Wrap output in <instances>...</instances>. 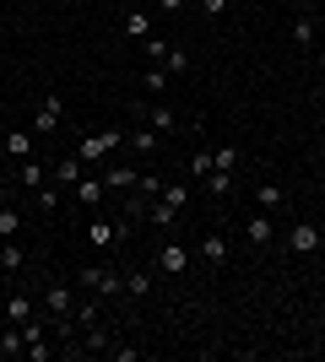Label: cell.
Listing matches in <instances>:
<instances>
[{"label":"cell","instance_id":"f546056e","mask_svg":"<svg viewBox=\"0 0 325 362\" xmlns=\"http://www.w3.org/2000/svg\"><path fill=\"white\" fill-rule=\"evenodd\" d=\"M16 233H22V211L0 206V238H16Z\"/></svg>","mask_w":325,"mask_h":362},{"label":"cell","instance_id":"4dcf8cb0","mask_svg":"<svg viewBox=\"0 0 325 362\" xmlns=\"http://www.w3.org/2000/svg\"><path fill=\"white\" fill-rule=\"evenodd\" d=\"M206 189H212V195L222 200V195L233 189V173H217V168H212V173H206Z\"/></svg>","mask_w":325,"mask_h":362},{"label":"cell","instance_id":"d6a6232c","mask_svg":"<svg viewBox=\"0 0 325 362\" xmlns=\"http://www.w3.org/2000/svg\"><path fill=\"white\" fill-rule=\"evenodd\" d=\"M141 49H147V60H152V65H163V54H169V38H157V33H152Z\"/></svg>","mask_w":325,"mask_h":362},{"label":"cell","instance_id":"74e56055","mask_svg":"<svg viewBox=\"0 0 325 362\" xmlns=\"http://www.w3.org/2000/svg\"><path fill=\"white\" fill-rule=\"evenodd\" d=\"M157 6H163V11H185V0H157Z\"/></svg>","mask_w":325,"mask_h":362},{"label":"cell","instance_id":"2e32d148","mask_svg":"<svg viewBox=\"0 0 325 362\" xmlns=\"http://www.w3.org/2000/svg\"><path fill=\"white\" fill-rule=\"evenodd\" d=\"M114 346V335L103 330V325H87V330H81V351H87V357H93V351H108Z\"/></svg>","mask_w":325,"mask_h":362},{"label":"cell","instance_id":"e0dca14e","mask_svg":"<svg viewBox=\"0 0 325 362\" xmlns=\"http://www.w3.org/2000/svg\"><path fill=\"white\" fill-rule=\"evenodd\" d=\"M87 325H103V298H87V303H76V330H87Z\"/></svg>","mask_w":325,"mask_h":362},{"label":"cell","instance_id":"484cf974","mask_svg":"<svg viewBox=\"0 0 325 362\" xmlns=\"http://www.w3.org/2000/svg\"><path fill=\"white\" fill-rule=\"evenodd\" d=\"M6 151H11L16 163H22V157H33V136H28V130H11V136H6Z\"/></svg>","mask_w":325,"mask_h":362},{"label":"cell","instance_id":"f1b7e54d","mask_svg":"<svg viewBox=\"0 0 325 362\" xmlns=\"http://www.w3.org/2000/svg\"><path fill=\"white\" fill-rule=\"evenodd\" d=\"M212 168H217V173H233V168H239V146H217L212 151Z\"/></svg>","mask_w":325,"mask_h":362},{"label":"cell","instance_id":"8fae6325","mask_svg":"<svg viewBox=\"0 0 325 362\" xmlns=\"http://www.w3.org/2000/svg\"><path fill=\"white\" fill-rule=\"evenodd\" d=\"M16 184H22V189H44V184H49V168L38 163V157H22V163H16Z\"/></svg>","mask_w":325,"mask_h":362},{"label":"cell","instance_id":"9a60e30c","mask_svg":"<svg viewBox=\"0 0 325 362\" xmlns=\"http://www.w3.org/2000/svg\"><path fill=\"white\" fill-rule=\"evenodd\" d=\"M125 298H152V271H125Z\"/></svg>","mask_w":325,"mask_h":362},{"label":"cell","instance_id":"f35d334b","mask_svg":"<svg viewBox=\"0 0 325 362\" xmlns=\"http://www.w3.org/2000/svg\"><path fill=\"white\" fill-rule=\"evenodd\" d=\"M147 6H157V0H130V11H147Z\"/></svg>","mask_w":325,"mask_h":362},{"label":"cell","instance_id":"7402d4cb","mask_svg":"<svg viewBox=\"0 0 325 362\" xmlns=\"http://www.w3.org/2000/svg\"><path fill=\"white\" fill-rule=\"evenodd\" d=\"M163 200L185 211V206H190V184H185V179H163Z\"/></svg>","mask_w":325,"mask_h":362},{"label":"cell","instance_id":"d6986e66","mask_svg":"<svg viewBox=\"0 0 325 362\" xmlns=\"http://www.w3.org/2000/svg\"><path fill=\"white\" fill-rule=\"evenodd\" d=\"M147 222H152L157 233H163V227H173V222H179V206H169V200L157 195V200H152V211H147Z\"/></svg>","mask_w":325,"mask_h":362},{"label":"cell","instance_id":"ab89813d","mask_svg":"<svg viewBox=\"0 0 325 362\" xmlns=\"http://www.w3.org/2000/svg\"><path fill=\"white\" fill-rule=\"evenodd\" d=\"M0 206H6V184H0Z\"/></svg>","mask_w":325,"mask_h":362},{"label":"cell","instance_id":"ac0fdd59","mask_svg":"<svg viewBox=\"0 0 325 362\" xmlns=\"http://www.w3.org/2000/svg\"><path fill=\"white\" fill-rule=\"evenodd\" d=\"M125 146L136 151V157H152V151H157V130H152V124H147V130H130V136H125Z\"/></svg>","mask_w":325,"mask_h":362},{"label":"cell","instance_id":"ffe728a7","mask_svg":"<svg viewBox=\"0 0 325 362\" xmlns=\"http://www.w3.org/2000/svg\"><path fill=\"white\" fill-rule=\"evenodd\" d=\"M6 319H11V325H28L33 319V298L28 292H11V298H6Z\"/></svg>","mask_w":325,"mask_h":362},{"label":"cell","instance_id":"4fadbf2b","mask_svg":"<svg viewBox=\"0 0 325 362\" xmlns=\"http://www.w3.org/2000/svg\"><path fill=\"white\" fill-rule=\"evenodd\" d=\"M201 259L206 265H228V238H222V233H206L201 238Z\"/></svg>","mask_w":325,"mask_h":362},{"label":"cell","instance_id":"3957f363","mask_svg":"<svg viewBox=\"0 0 325 362\" xmlns=\"http://www.w3.org/2000/svg\"><path fill=\"white\" fill-rule=\"evenodd\" d=\"M38 303H44V319H71V303H76V292H71V281H60V276H55Z\"/></svg>","mask_w":325,"mask_h":362},{"label":"cell","instance_id":"8992f818","mask_svg":"<svg viewBox=\"0 0 325 362\" xmlns=\"http://www.w3.org/2000/svg\"><path fill=\"white\" fill-rule=\"evenodd\" d=\"M65 195L76 200L81 211H98V206H103V195H108V189H103V179H98V173H81V179H76V189H65Z\"/></svg>","mask_w":325,"mask_h":362},{"label":"cell","instance_id":"6da1fadb","mask_svg":"<svg viewBox=\"0 0 325 362\" xmlns=\"http://www.w3.org/2000/svg\"><path fill=\"white\" fill-rule=\"evenodd\" d=\"M120 146H125V130H98V136H81L76 141V157L87 168H103L108 151H120Z\"/></svg>","mask_w":325,"mask_h":362},{"label":"cell","instance_id":"30bf717a","mask_svg":"<svg viewBox=\"0 0 325 362\" xmlns=\"http://www.w3.org/2000/svg\"><path fill=\"white\" fill-rule=\"evenodd\" d=\"M81 173H87V163H81L76 151H71V157H60V163L49 168V179L60 184V189H76V179H81Z\"/></svg>","mask_w":325,"mask_h":362},{"label":"cell","instance_id":"d4e9b609","mask_svg":"<svg viewBox=\"0 0 325 362\" xmlns=\"http://www.w3.org/2000/svg\"><path fill=\"white\" fill-rule=\"evenodd\" d=\"M163 71H169V76H185V71H190V54H185L179 44H169V54H163Z\"/></svg>","mask_w":325,"mask_h":362},{"label":"cell","instance_id":"277c9868","mask_svg":"<svg viewBox=\"0 0 325 362\" xmlns=\"http://www.w3.org/2000/svg\"><path fill=\"white\" fill-rule=\"evenodd\" d=\"M98 179H103V189L108 195H130L136 189V179H141V168H130V163H114V168H98Z\"/></svg>","mask_w":325,"mask_h":362},{"label":"cell","instance_id":"5bb4252c","mask_svg":"<svg viewBox=\"0 0 325 362\" xmlns=\"http://www.w3.org/2000/svg\"><path fill=\"white\" fill-rule=\"evenodd\" d=\"M255 200H261V211H282V200H287V189H282L277 179H261V189H255Z\"/></svg>","mask_w":325,"mask_h":362},{"label":"cell","instance_id":"1f68e13d","mask_svg":"<svg viewBox=\"0 0 325 362\" xmlns=\"http://www.w3.org/2000/svg\"><path fill=\"white\" fill-rule=\"evenodd\" d=\"M293 44H314V22L309 16H293Z\"/></svg>","mask_w":325,"mask_h":362},{"label":"cell","instance_id":"603a6c76","mask_svg":"<svg viewBox=\"0 0 325 362\" xmlns=\"http://www.w3.org/2000/svg\"><path fill=\"white\" fill-rule=\"evenodd\" d=\"M125 38H152V16L130 11V16H125Z\"/></svg>","mask_w":325,"mask_h":362},{"label":"cell","instance_id":"cb8c5ba5","mask_svg":"<svg viewBox=\"0 0 325 362\" xmlns=\"http://www.w3.org/2000/svg\"><path fill=\"white\" fill-rule=\"evenodd\" d=\"M22 330H16V325H6V330H0V357H22Z\"/></svg>","mask_w":325,"mask_h":362},{"label":"cell","instance_id":"7c38bea8","mask_svg":"<svg viewBox=\"0 0 325 362\" xmlns=\"http://www.w3.org/2000/svg\"><path fill=\"white\" fill-rule=\"evenodd\" d=\"M141 119L152 124V130H163V136H169V130H179V114H173L169 103H152V108H147V114H141Z\"/></svg>","mask_w":325,"mask_h":362},{"label":"cell","instance_id":"44dd1931","mask_svg":"<svg viewBox=\"0 0 325 362\" xmlns=\"http://www.w3.org/2000/svg\"><path fill=\"white\" fill-rule=\"evenodd\" d=\"M60 195H65V189H60V184H55V179H49L44 189H33V200H38V211H49V216L60 211Z\"/></svg>","mask_w":325,"mask_h":362},{"label":"cell","instance_id":"4316f807","mask_svg":"<svg viewBox=\"0 0 325 362\" xmlns=\"http://www.w3.org/2000/svg\"><path fill=\"white\" fill-rule=\"evenodd\" d=\"M0 265H6V271H22V265H28V255H22V243H16V238H6V249H0Z\"/></svg>","mask_w":325,"mask_h":362},{"label":"cell","instance_id":"8d00e7d4","mask_svg":"<svg viewBox=\"0 0 325 362\" xmlns=\"http://www.w3.org/2000/svg\"><path fill=\"white\" fill-rule=\"evenodd\" d=\"M201 6H206V16H222V11H228V0H201Z\"/></svg>","mask_w":325,"mask_h":362},{"label":"cell","instance_id":"9c48e42d","mask_svg":"<svg viewBox=\"0 0 325 362\" xmlns=\"http://www.w3.org/2000/svg\"><path fill=\"white\" fill-rule=\"evenodd\" d=\"M157 271L163 276H185L190 271V249L185 243H163V249H157Z\"/></svg>","mask_w":325,"mask_h":362},{"label":"cell","instance_id":"ba28073f","mask_svg":"<svg viewBox=\"0 0 325 362\" xmlns=\"http://www.w3.org/2000/svg\"><path fill=\"white\" fill-rule=\"evenodd\" d=\"M320 249V227L314 222H293L287 227V255H314Z\"/></svg>","mask_w":325,"mask_h":362},{"label":"cell","instance_id":"5b68a950","mask_svg":"<svg viewBox=\"0 0 325 362\" xmlns=\"http://www.w3.org/2000/svg\"><path fill=\"white\" fill-rule=\"evenodd\" d=\"M60 124H65V103H60V92H49L44 103H38V114H33V130H38V136H55Z\"/></svg>","mask_w":325,"mask_h":362},{"label":"cell","instance_id":"d590c367","mask_svg":"<svg viewBox=\"0 0 325 362\" xmlns=\"http://www.w3.org/2000/svg\"><path fill=\"white\" fill-rule=\"evenodd\" d=\"M108 357H114V362H136L141 351H136V346H108Z\"/></svg>","mask_w":325,"mask_h":362},{"label":"cell","instance_id":"836d02e7","mask_svg":"<svg viewBox=\"0 0 325 362\" xmlns=\"http://www.w3.org/2000/svg\"><path fill=\"white\" fill-rule=\"evenodd\" d=\"M190 173H195V179H206V173H212V151H195V157H190Z\"/></svg>","mask_w":325,"mask_h":362},{"label":"cell","instance_id":"52a82bcc","mask_svg":"<svg viewBox=\"0 0 325 362\" xmlns=\"http://www.w3.org/2000/svg\"><path fill=\"white\" fill-rule=\"evenodd\" d=\"M244 238H249V249H271V243H277V222H271V211L244 216Z\"/></svg>","mask_w":325,"mask_h":362},{"label":"cell","instance_id":"7a4b0ae2","mask_svg":"<svg viewBox=\"0 0 325 362\" xmlns=\"http://www.w3.org/2000/svg\"><path fill=\"white\" fill-rule=\"evenodd\" d=\"M81 287L98 292L103 303H114V298H125V271H114V265H87V271H81Z\"/></svg>","mask_w":325,"mask_h":362},{"label":"cell","instance_id":"83f0119b","mask_svg":"<svg viewBox=\"0 0 325 362\" xmlns=\"http://www.w3.org/2000/svg\"><path fill=\"white\" fill-rule=\"evenodd\" d=\"M136 195L157 200V195H163V173H147V168H141V179H136Z\"/></svg>","mask_w":325,"mask_h":362},{"label":"cell","instance_id":"e575fe53","mask_svg":"<svg viewBox=\"0 0 325 362\" xmlns=\"http://www.w3.org/2000/svg\"><path fill=\"white\" fill-rule=\"evenodd\" d=\"M141 87H152V92H163V87H169V71H163V65H152V71H147V81H141Z\"/></svg>","mask_w":325,"mask_h":362}]
</instances>
